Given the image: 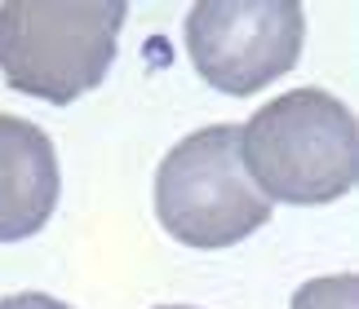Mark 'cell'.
I'll return each instance as SVG.
<instances>
[{
	"mask_svg": "<svg viewBox=\"0 0 359 309\" xmlns=\"http://www.w3.org/2000/svg\"><path fill=\"white\" fill-rule=\"evenodd\" d=\"M151 199L160 230L191 252L236 247L275 213L244 173L240 124H209L173 142L156 168Z\"/></svg>",
	"mask_w": 359,
	"mask_h": 309,
	"instance_id": "obj_3",
	"label": "cell"
},
{
	"mask_svg": "<svg viewBox=\"0 0 359 309\" xmlns=\"http://www.w3.org/2000/svg\"><path fill=\"white\" fill-rule=\"evenodd\" d=\"M240 159L271 208L346 199L359 181L355 110L328 89H288L240 124Z\"/></svg>",
	"mask_w": 359,
	"mask_h": 309,
	"instance_id": "obj_1",
	"label": "cell"
},
{
	"mask_svg": "<svg viewBox=\"0 0 359 309\" xmlns=\"http://www.w3.org/2000/svg\"><path fill=\"white\" fill-rule=\"evenodd\" d=\"M58 199L62 168L49 133L22 115H0V243L40 234Z\"/></svg>",
	"mask_w": 359,
	"mask_h": 309,
	"instance_id": "obj_5",
	"label": "cell"
},
{
	"mask_svg": "<svg viewBox=\"0 0 359 309\" xmlns=\"http://www.w3.org/2000/svg\"><path fill=\"white\" fill-rule=\"evenodd\" d=\"M156 309H200V305H156Z\"/></svg>",
	"mask_w": 359,
	"mask_h": 309,
	"instance_id": "obj_8",
	"label": "cell"
},
{
	"mask_svg": "<svg viewBox=\"0 0 359 309\" xmlns=\"http://www.w3.org/2000/svg\"><path fill=\"white\" fill-rule=\"evenodd\" d=\"M0 309H72V305L49 296V292H13V296H0Z\"/></svg>",
	"mask_w": 359,
	"mask_h": 309,
	"instance_id": "obj_7",
	"label": "cell"
},
{
	"mask_svg": "<svg viewBox=\"0 0 359 309\" xmlns=\"http://www.w3.org/2000/svg\"><path fill=\"white\" fill-rule=\"evenodd\" d=\"M124 0H13L0 5V80L49 106H72L111 76Z\"/></svg>",
	"mask_w": 359,
	"mask_h": 309,
	"instance_id": "obj_2",
	"label": "cell"
},
{
	"mask_svg": "<svg viewBox=\"0 0 359 309\" xmlns=\"http://www.w3.org/2000/svg\"><path fill=\"white\" fill-rule=\"evenodd\" d=\"M288 309H359V278L355 274H324L293 292Z\"/></svg>",
	"mask_w": 359,
	"mask_h": 309,
	"instance_id": "obj_6",
	"label": "cell"
},
{
	"mask_svg": "<svg viewBox=\"0 0 359 309\" xmlns=\"http://www.w3.org/2000/svg\"><path fill=\"white\" fill-rule=\"evenodd\" d=\"M182 45L209 89L248 97L297 66L306 9L297 0H200L182 22Z\"/></svg>",
	"mask_w": 359,
	"mask_h": 309,
	"instance_id": "obj_4",
	"label": "cell"
}]
</instances>
